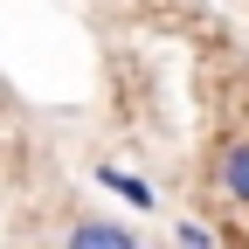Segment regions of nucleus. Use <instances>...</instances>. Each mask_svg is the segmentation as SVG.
I'll return each mask as SVG.
<instances>
[{
	"label": "nucleus",
	"mask_w": 249,
	"mask_h": 249,
	"mask_svg": "<svg viewBox=\"0 0 249 249\" xmlns=\"http://www.w3.org/2000/svg\"><path fill=\"white\" fill-rule=\"evenodd\" d=\"M214 187H222L235 208H249V139L222 145V160H214Z\"/></svg>",
	"instance_id": "nucleus-1"
},
{
	"label": "nucleus",
	"mask_w": 249,
	"mask_h": 249,
	"mask_svg": "<svg viewBox=\"0 0 249 249\" xmlns=\"http://www.w3.org/2000/svg\"><path fill=\"white\" fill-rule=\"evenodd\" d=\"M70 242L76 249H132V229H124V222H76Z\"/></svg>",
	"instance_id": "nucleus-2"
},
{
	"label": "nucleus",
	"mask_w": 249,
	"mask_h": 249,
	"mask_svg": "<svg viewBox=\"0 0 249 249\" xmlns=\"http://www.w3.org/2000/svg\"><path fill=\"white\" fill-rule=\"evenodd\" d=\"M97 180L111 187V194H118V201H132V208H152V187H145L139 173H118V166H97Z\"/></svg>",
	"instance_id": "nucleus-3"
}]
</instances>
